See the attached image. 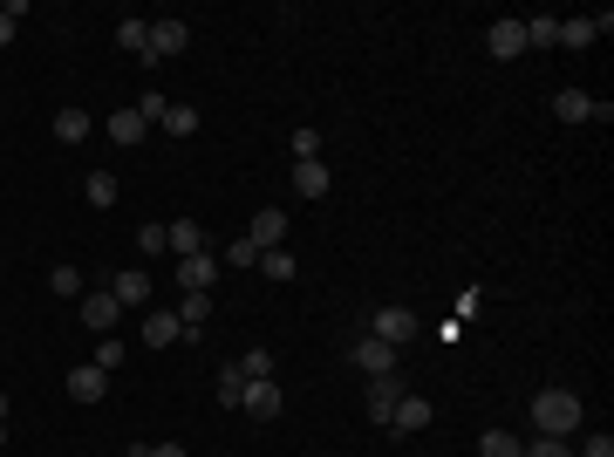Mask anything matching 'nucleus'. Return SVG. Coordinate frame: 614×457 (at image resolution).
Returning <instances> with one entry per match:
<instances>
[{
	"label": "nucleus",
	"mask_w": 614,
	"mask_h": 457,
	"mask_svg": "<svg viewBox=\"0 0 614 457\" xmlns=\"http://www.w3.org/2000/svg\"><path fill=\"white\" fill-rule=\"evenodd\" d=\"M533 423H539V437H574L580 430V396L574 389H539L533 396Z\"/></svg>",
	"instance_id": "f257e3e1"
},
{
	"label": "nucleus",
	"mask_w": 614,
	"mask_h": 457,
	"mask_svg": "<svg viewBox=\"0 0 614 457\" xmlns=\"http://www.w3.org/2000/svg\"><path fill=\"white\" fill-rule=\"evenodd\" d=\"M417 307H376V321H369V335L376 342H389V348H403V342H417Z\"/></svg>",
	"instance_id": "f03ea898"
},
{
	"label": "nucleus",
	"mask_w": 614,
	"mask_h": 457,
	"mask_svg": "<svg viewBox=\"0 0 614 457\" xmlns=\"http://www.w3.org/2000/svg\"><path fill=\"white\" fill-rule=\"evenodd\" d=\"M403 396H410L403 376H369V396H362V403H369V423L389 430V417H396V403H403Z\"/></svg>",
	"instance_id": "7ed1b4c3"
},
{
	"label": "nucleus",
	"mask_w": 614,
	"mask_h": 457,
	"mask_svg": "<svg viewBox=\"0 0 614 457\" xmlns=\"http://www.w3.org/2000/svg\"><path fill=\"white\" fill-rule=\"evenodd\" d=\"M348 362H355L362 376H396V348H389V342H376V335H362V342L348 348Z\"/></svg>",
	"instance_id": "20e7f679"
},
{
	"label": "nucleus",
	"mask_w": 614,
	"mask_h": 457,
	"mask_svg": "<svg viewBox=\"0 0 614 457\" xmlns=\"http://www.w3.org/2000/svg\"><path fill=\"white\" fill-rule=\"evenodd\" d=\"M110 294H116V307H151L157 287H151V273H144V267H123L110 280Z\"/></svg>",
	"instance_id": "39448f33"
},
{
	"label": "nucleus",
	"mask_w": 614,
	"mask_h": 457,
	"mask_svg": "<svg viewBox=\"0 0 614 457\" xmlns=\"http://www.w3.org/2000/svg\"><path fill=\"white\" fill-rule=\"evenodd\" d=\"M608 28H614V14H580V21H560V48H594Z\"/></svg>",
	"instance_id": "423d86ee"
},
{
	"label": "nucleus",
	"mask_w": 614,
	"mask_h": 457,
	"mask_svg": "<svg viewBox=\"0 0 614 457\" xmlns=\"http://www.w3.org/2000/svg\"><path fill=\"white\" fill-rule=\"evenodd\" d=\"M185 48H192V28H185V21H151V55H144V62L185 55Z\"/></svg>",
	"instance_id": "0eeeda50"
},
{
	"label": "nucleus",
	"mask_w": 614,
	"mask_h": 457,
	"mask_svg": "<svg viewBox=\"0 0 614 457\" xmlns=\"http://www.w3.org/2000/svg\"><path fill=\"white\" fill-rule=\"evenodd\" d=\"M485 48H492V62H519L526 55V21H492Z\"/></svg>",
	"instance_id": "6e6552de"
},
{
	"label": "nucleus",
	"mask_w": 614,
	"mask_h": 457,
	"mask_svg": "<svg viewBox=\"0 0 614 457\" xmlns=\"http://www.w3.org/2000/svg\"><path fill=\"white\" fill-rule=\"evenodd\" d=\"M116 314H123V307H116L110 287H103V294H82V328H96V335H116Z\"/></svg>",
	"instance_id": "1a4fd4ad"
},
{
	"label": "nucleus",
	"mask_w": 614,
	"mask_h": 457,
	"mask_svg": "<svg viewBox=\"0 0 614 457\" xmlns=\"http://www.w3.org/2000/svg\"><path fill=\"white\" fill-rule=\"evenodd\" d=\"M219 280V260L212 253H192V260H178V294H205Z\"/></svg>",
	"instance_id": "9d476101"
},
{
	"label": "nucleus",
	"mask_w": 614,
	"mask_h": 457,
	"mask_svg": "<svg viewBox=\"0 0 614 457\" xmlns=\"http://www.w3.org/2000/svg\"><path fill=\"white\" fill-rule=\"evenodd\" d=\"M246 239H253L260 253H273V246L287 239V212H280V205H267V212H253V226H246Z\"/></svg>",
	"instance_id": "9b49d317"
},
{
	"label": "nucleus",
	"mask_w": 614,
	"mask_h": 457,
	"mask_svg": "<svg viewBox=\"0 0 614 457\" xmlns=\"http://www.w3.org/2000/svg\"><path fill=\"white\" fill-rule=\"evenodd\" d=\"M144 342H151V348L185 342V328H178V314H171V307H144Z\"/></svg>",
	"instance_id": "f8f14e48"
},
{
	"label": "nucleus",
	"mask_w": 614,
	"mask_h": 457,
	"mask_svg": "<svg viewBox=\"0 0 614 457\" xmlns=\"http://www.w3.org/2000/svg\"><path fill=\"white\" fill-rule=\"evenodd\" d=\"M164 246H171L178 260H192V253H205V226H198V219H171V226H164Z\"/></svg>",
	"instance_id": "ddd939ff"
},
{
	"label": "nucleus",
	"mask_w": 614,
	"mask_h": 457,
	"mask_svg": "<svg viewBox=\"0 0 614 457\" xmlns=\"http://www.w3.org/2000/svg\"><path fill=\"white\" fill-rule=\"evenodd\" d=\"M246 417H260V423H273L280 417V382H246V403H239Z\"/></svg>",
	"instance_id": "4468645a"
},
{
	"label": "nucleus",
	"mask_w": 614,
	"mask_h": 457,
	"mask_svg": "<svg viewBox=\"0 0 614 457\" xmlns=\"http://www.w3.org/2000/svg\"><path fill=\"white\" fill-rule=\"evenodd\" d=\"M103 389H110V376H103L96 362H82V369H69V396H76V403H103Z\"/></svg>",
	"instance_id": "2eb2a0df"
},
{
	"label": "nucleus",
	"mask_w": 614,
	"mask_h": 457,
	"mask_svg": "<svg viewBox=\"0 0 614 457\" xmlns=\"http://www.w3.org/2000/svg\"><path fill=\"white\" fill-rule=\"evenodd\" d=\"M553 116H560V123H594V96H587V89H560V96H553Z\"/></svg>",
	"instance_id": "dca6fc26"
},
{
	"label": "nucleus",
	"mask_w": 614,
	"mask_h": 457,
	"mask_svg": "<svg viewBox=\"0 0 614 457\" xmlns=\"http://www.w3.org/2000/svg\"><path fill=\"white\" fill-rule=\"evenodd\" d=\"M294 191H301V198H328V164H321V157H301V164H294Z\"/></svg>",
	"instance_id": "f3484780"
},
{
	"label": "nucleus",
	"mask_w": 614,
	"mask_h": 457,
	"mask_svg": "<svg viewBox=\"0 0 614 457\" xmlns=\"http://www.w3.org/2000/svg\"><path fill=\"white\" fill-rule=\"evenodd\" d=\"M205 321H212V294H185V301H178V328H185V342L205 335Z\"/></svg>",
	"instance_id": "a211bd4d"
},
{
	"label": "nucleus",
	"mask_w": 614,
	"mask_h": 457,
	"mask_svg": "<svg viewBox=\"0 0 614 457\" xmlns=\"http://www.w3.org/2000/svg\"><path fill=\"white\" fill-rule=\"evenodd\" d=\"M423 423H430V403H423V396H403L396 417H389V430H396V437H417Z\"/></svg>",
	"instance_id": "6ab92c4d"
},
{
	"label": "nucleus",
	"mask_w": 614,
	"mask_h": 457,
	"mask_svg": "<svg viewBox=\"0 0 614 457\" xmlns=\"http://www.w3.org/2000/svg\"><path fill=\"white\" fill-rule=\"evenodd\" d=\"M144 137H151V123H144L137 110H116L110 116V144H144Z\"/></svg>",
	"instance_id": "aec40b11"
},
{
	"label": "nucleus",
	"mask_w": 614,
	"mask_h": 457,
	"mask_svg": "<svg viewBox=\"0 0 614 457\" xmlns=\"http://www.w3.org/2000/svg\"><path fill=\"white\" fill-rule=\"evenodd\" d=\"M89 130H96V123H89V110H55V137H62V144H82Z\"/></svg>",
	"instance_id": "412c9836"
},
{
	"label": "nucleus",
	"mask_w": 614,
	"mask_h": 457,
	"mask_svg": "<svg viewBox=\"0 0 614 457\" xmlns=\"http://www.w3.org/2000/svg\"><path fill=\"white\" fill-rule=\"evenodd\" d=\"M116 191H123V185H116L110 171H96V178H82V198H89L96 212H110V205H116Z\"/></svg>",
	"instance_id": "4be33fe9"
},
{
	"label": "nucleus",
	"mask_w": 614,
	"mask_h": 457,
	"mask_svg": "<svg viewBox=\"0 0 614 457\" xmlns=\"http://www.w3.org/2000/svg\"><path fill=\"white\" fill-rule=\"evenodd\" d=\"M260 273H267V280H280V287H287V280L301 273V260H294L287 246H273V253H260Z\"/></svg>",
	"instance_id": "5701e85b"
},
{
	"label": "nucleus",
	"mask_w": 614,
	"mask_h": 457,
	"mask_svg": "<svg viewBox=\"0 0 614 457\" xmlns=\"http://www.w3.org/2000/svg\"><path fill=\"white\" fill-rule=\"evenodd\" d=\"M246 403V376H239V362H226L219 369V410H239Z\"/></svg>",
	"instance_id": "b1692460"
},
{
	"label": "nucleus",
	"mask_w": 614,
	"mask_h": 457,
	"mask_svg": "<svg viewBox=\"0 0 614 457\" xmlns=\"http://www.w3.org/2000/svg\"><path fill=\"white\" fill-rule=\"evenodd\" d=\"M478 457H526V444H519L512 430H485V437H478Z\"/></svg>",
	"instance_id": "393cba45"
},
{
	"label": "nucleus",
	"mask_w": 614,
	"mask_h": 457,
	"mask_svg": "<svg viewBox=\"0 0 614 457\" xmlns=\"http://www.w3.org/2000/svg\"><path fill=\"white\" fill-rule=\"evenodd\" d=\"M116 41L144 62V55H151V21H116Z\"/></svg>",
	"instance_id": "a878e982"
},
{
	"label": "nucleus",
	"mask_w": 614,
	"mask_h": 457,
	"mask_svg": "<svg viewBox=\"0 0 614 457\" xmlns=\"http://www.w3.org/2000/svg\"><path fill=\"white\" fill-rule=\"evenodd\" d=\"M164 137H198V110L192 103H171V110H164Z\"/></svg>",
	"instance_id": "bb28decb"
},
{
	"label": "nucleus",
	"mask_w": 614,
	"mask_h": 457,
	"mask_svg": "<svg viewBox=\"0 0 614 457\" xmlns=\"http://www.w3.org/2000/svg\"><path fill=\"white\" fill-rule=\"evenodd\" d=\"M239 376L246 382H273V355L267 348H246V355H239Z\"/></svg>",
	"instance_id": "cd10ccee"
},
{
	"label": "nucleus",
	"mask_w": 614,
	"mask_h": 457,
	"mask_svg": "<svg viewBox=\"0 0 614 457\" xmlns=\"http://www.w3.org/2000/svg\"><path fill=\"white\" fill-rule=\"evenodd\" d=\"M526 48H560V21H553V14L526 21Z\"/></svg>",
	"instance_id": "c85d7f7f"
},
{
	"label": "nucleus",
	"mask_w": 614,
	"mask_h": 457,
	"mask_svg": "<svg viewBox=\"0 0 614 457\" xmlns=\"http://www.w3.org/2000/svg\"><path fill=\"white\" fill-rule=\"evenodd\" d=\"M226 267H232V273L260 267V246H253V239H232V246H226Z\"/></svg>",
	"instance_id": "c756f323"
},
{
	"label": "nucleus",
	"mask_w": 614,
	"mask_h": 457,
	"mask_svg": "<svg viewBox=\"0 0 614 457\" xmlns=\"http://www.w3.org/2000/svg\"><path fill=\"white\" fill-rule=\"evenodd\" d=\"M526 457H574V444H567V437H533Z\"/></svg>",
	"instance_id": "7c9ffc66"
},
{
	"label": "nucleus",
	"mask_w": 614,
	"mask_h": 457,
	"mask_svg": "<svg viewBox=\"0 0 614 457\" xmlns=\"http://www.w3.org/2000/svg\"><path fill=\"white\" fill-rule=\"evenodd\" d=\"M137 253H144V260H157V253H171V246H164V226H144V232H137Z\"/></svg>",
	"instance_id": "2f4dec72"
},
{
	"label": "nucleus",
	"mask_w": 614,
	"mask_h": 457,
	"mask_svg": "<svg viewBox=\"0 0 614 457\" xmlns=\"http://www.w3.org/2000/svg\"><path fill=\"white\" fill-rule=\"evenodd\" d=\"M48 287H55V294H82V267H55V273H48Z\"/></svg>",
	"instance_id": "473e14b6"
},
{
	"label": "nucleus",
	"mask_w": 614,
	"mask_h": 457,
	"mask_svg": "<svg viewBox=\"0 0 614 457\" xmlns=\"http://www.w3.org/2000/svg\"><path fill=\"white\" fill-rule=\"evenodd\" d=\"M116 362H123V342H116V335H103V342H96V369H103V376H110Z\"/></svg>",
	"instance_id": "72a5a7b5"
},
{
	"label": "nucleus",
	"mask_w": 614,
	"mask_h": 457,
	"mask_svg": "<svg viewBox=\"0 0 614 457\" xmlns=\"http://www.w3.org/2000/svg\"><path fill=\"white\" fill-rule=\"evenodd\" d=\"M301 157H321V130H294V164Z\"/></svg>",
	"instance_id": "f704fd0d"
},
{
	"label": "nucleus",
	"mask_w": 614,
	"mask_h": 457,
	"mask_svg": "<svg viewBox=\"0 0 614 457\" xmlns=\"http://www.w3.org/2000/svg\"><path fill=\"white\" fill-rule=\"evenodd\" d=\"M164 110H171V103H164L157 89H151V96H144V103H137V116H144V123H164Z\"/></svg>",
	"instance_id": "c9c22d12"
},
{
	"label": "nucleus",
	"mask_w": 614,
	"mask_h": 457,
	"mask_svg": "<svg viewBox=\"0 0 614 457\" xmlns=\"http://www.w3.org/2000/svg\"><path fill=\"white\" fill-rule=\"evenodd\" d=\"M130 451H137V457H192L185 444H130Z\"/></svg>",
	"instance_id": "e433bc0d"
},
{
	"label": "nucleus",
	"mask_w": 614,
	"mask_h": 457,
	"mask_svg": "<svg viewBox=\"0 0 614 457\" xmlns=\"http://www.w3.org/2000/svg\"><path fill=\"white\" fill-rule=\"evenodd\" d=\"M574 457H614V437L601 430V437H587V451H574Z\"/></svg>",
	"instance_id": "4c0bfd02"
},
{
	"label": "nucleus",
	"mask_w": 614,
	"mask_h": 457,
	"mask_svg": "<svg viewBox=\"0 0 614 457\" xmlns=\"http://www.w3.org/2000/svg\"><path fill=\"white\" fill-rule=\"evenodd\" d=\"M7 41H14V14L0 7V48H7Z\"/></svg>",
	"instance_id": "58836bf2"
},
{
	"label": "nucleus",
	"mask_w": 614,
	"mask_h": 457,
	"mask_svg": "<svg viewBox=\"0 0 614 457\" xmlns=\"http://www.w3.org/2000/svg\"><path fill=\"white\" fill-rule=\"evenodd\" d=\"M0 437H7V396H0Z\"/></svg>",
	"instance_id": "ea45409f"
},
{
	"label": "nucleus",
	"mask_w": 614,
	"mask_h": 457,
	"mask_svg": "<svg viewBox=\"0 0 614 457\" xmlns=\"http://www.w3.org/2000/svg\"><path fill=\"white\" fill-rule=\"evenodd\" d=\"M130 457H137V451H130Z\"/></svg>",
	"instance_id": "a19ab883"
}]
</instances>
